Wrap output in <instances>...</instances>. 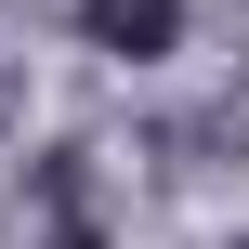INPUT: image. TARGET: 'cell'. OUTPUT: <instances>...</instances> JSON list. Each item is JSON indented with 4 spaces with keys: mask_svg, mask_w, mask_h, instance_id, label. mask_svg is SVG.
I'll use <instances>...</instances> for the list:
<instances>
[{
    "mask_svg": "<svg viewBox=\"0 0 249 249\" xmlns=\"http://www.w3.org/2000/svg\"><path fill=\"white\" fill-rule=\"evenodd\" d=\"M92 39L131 53V66H158V53L184 39V13H171V0H92Z\"/></svg>",
    "mask_w": 249,
    "mask_h": 249,
    "instance_id": "obj_1",
    "label": "cell"
}]
</instances>
